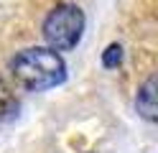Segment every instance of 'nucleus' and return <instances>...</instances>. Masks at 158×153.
I'll list each match as a JSON object with an SVG mask.
<instances>
[{"label":"nucleus","mask_w":158,"mask_h":153,"mask_svg":"<svg viewBox=\"0 0 158 153\" xmlns=\"http://www.w3.org/2000/svg\"><path fill=\"white\" fill-rule=\"evenodd\" d=\"M84 31V13L74 3L56 5L44 20V38L51 51H69L79 44Z\"/></svg>","instance_id":"obj_2"},{"label":"nucleus","mask_w":158,"mask_h":153,"mask_svg":"<svg viewBox=\"0 0 158 153\" xmlns=\"http://www.w3.org/2000/svg\"><path fill=\"white\" fill-rule=\"evenodd\" d=\"M8 100H10V97H8V89H5L3 84H0V112H3V110L8 107Z\"/></svg>","instance_id":"obj_5"},{"label":"nucleus","mask_w":158,"mask_h":153,"mask_svg":"<svg viewBox=\"0 0 158 153\" xmlns=\"http://www.w3.org/2000/svg\"><path fill=\"white\" fill-rule=\"evenodd\" d=\"M138 112L145 120H156V77H151L138 92Z\"/></svg>","instance_id":"obj_3"},{"label":"nucleus","mask_w":158,"mask_h":153,"mask_svg":"<svg viewBox=\"0 0 158 153\" xmlns=\"http://www.w3.org/2000/svg\"><path fill=\"white\" fill-rule=\"evenodd\" d=\"M123 61V46L120 44H110L105 49V54H102V64L107 66V69H112V66H117Z\"/></svg>","instance_id":"obj_4"},{"label":"nucleus","mask_w":158,"mask_h":153,"mask_svg":"<svg viewBox=\"0 0 158 153\" xmlns=\"http://www.w3.org/2000/svg\"><path fill=\"white\" fill-rule=\"evenodd\" d=\"M13 74L28 89H51L56 84H61L66 79V64L64 59L51 49L44 46H33V49H23L21 54L13 59Z\"/></svg>","instance_id":"obj_1"}]
</instances>
